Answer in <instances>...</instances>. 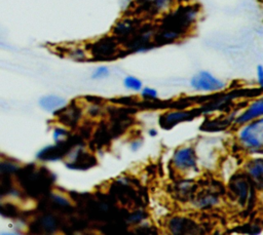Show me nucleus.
I'll use <instances>...</instances> for the list:
<instances>
[{
	"label": "nucleus",
	"mask_w": 263,
	"mask_h": 235,
	"mask_svg": "<svg viewBox=\"0 0 263 235\" xmlns=\"http://www.w3.org/2000/svg\"><path fill=\"white\" fill-rule=\"evenodd\" d=\"M23 193L32 198H41L49 192L54 177L45 167H37L35 164L18 166L14 173Z\"/></svg>",
	"instance_id": "f257e3e1"
},
{
	"label": "nucleus",
	"mask_w": 263,
	"mask_h": 235,
	"mask_svg": "<svg viewBox=\"0 0 263 235\" xmlns=\"http://www.w3.org/2000/svg\"><path fill=\"white\" fill-rule=\"evenodd\" d=\"M228 191L230 198L237 205L246 207L254 200L256 187L253 181L245 172H237L230 178Z\"/></svg>",
	"instance_id": "f03ea898"
},
{
	"label": "nucleus",
	"mask_w": 263,
	"mask_h": 235,
	"mask_svg": "<svg viewBox=\"0 0 263 235\" xmlns=\"http://www.w3.org/2000/svg\"><path fill=\"white\" fill-rule=\"evenodd\" d=\"M238 132V142L240 146L249 153H262L263 146V119L257 118L249 123L241 125Z\"/></svg>",
	"instance_id": "7ed1b4c3"
},
{
	"label": "nucleus",
	"mask_w": 263,
	"mask_h": 235,
	"mask_svg": "<svg viewBox=\"0 0 263 235\" xmlns=\"http://www.w3.org/2000/svg\"><path fill=\"white\" fill-rule=\"evenodd\" d=\"M86 50L95 61H110L123 53L122 46L114 36H105L97 39L87 45Z\"/></svg>",
	"instance_id": "20e7f679"
},
{
	"label": "nucleus",
	"mask_w": 263,
	"mask_h": 235,
	"mask_svg": "<svg viewBox=\"0 0 263 235\" xmlns=\"http://www.w3.org/2000/svg\"><path fill=\"white\" fill-rule=\"evenodd\" d=\"M178 0H133L135 12L145 17H153L163 15L175 6Z\"/></svg>",
	"instance_id": "39448f33"
},
{
	"label": "nucleus",
	"mask_w": 263,
	"mask_h": 235,
	"mask_svg": "<svg viewBox=\"0 0 263 235\" xmlns=\"http://www.w3.org/2000/svg\"><path fill=\"white\" fill-rule=\"evenodd\" d=\"M76 140L77 139H70V136L68 135L66 139L55 142L54 145H50L42 148L36 154V158L39 161H43V162L61 160L64 157L68 156L69 153L72 151V149L79 144Z\"/></svg>",
	"instance_id": "423d86ee"
},
{
	"label": "nucleus",
	"mask_w": 263,
	"mask_h": 235,
	"mask_svg": "<svg viewBox=\"0 0 263 235\" xmlns=\"http://www.w3.org/2000/svg\"><path fill=\"white\" fill-rule=\"evenodd\" d=\"M174 169L180 173L197 171V155L192 146L180 147L175 150L172 157Z\"/></svg>",
	"instance_id": "0eeeda50"
},
{
	"label": "nucleus",
	"mask_w": 263,
	"mask_h": 235,
	"mask_svg": "<svg viewBox=\"0 0 263 235\" xmlns=\"http://www.w3.org/2000/svg\"><path fill=\"white\" fill-rule=\"evenodd\" d=\"M70 160L65 162V165L74 170H86L97 165V158L93 154L86 151L83 146L77 145L68 155Z\"/></svg>",
	"instance_id": "6e6552de"
},
{
	"label": "nucleus",
	"mask_w": 263,
	"mask_h": 235,
	"mask_svg": "<svg viewBox=\"0 0 263 235\" xmlns=\"http://www.w3.org/2000/svg\"><path fill=\"white\" fill-rule=\"evenodd\" d=\"M190 85L198 91L217 92L226 87L224 81L215 77L208 71H199L190 80Z\"/></svg>",
	"instance_id": "1a4fd4ad"
},
{
	"label": "nucleus",
	"mask_w": 263,
	"mask_h": 235,
	"mask_svg": "<svg viewBox=\"0 0 263 235\" xmlns=\"http://www.w3.org/2000/svg\"><path fill=\"white\" fill-rule=\"evenodd\" d=\"M143 25L142 18L138 16H126L118 21L113 29L112 36H114L120 45L130 38Z\"/></svg>",
	"instance_id": "9d476101"
},
{
	"label": "nucleus",
	"mask_w": 263,
	"mask_h": 235,
	"mask_svg": "<svg viewBox=\"0 0 263 235\" xmlns=\"http://www.w3.org/2000/svg\"><path fill=\"white\" fill-rule=\"evenodd\" d=\"M192 204L198 209H210L215 207L220 202V193L217 191V187L209 186L204 187L200 192L194 193L191 198Z\"/></svg>",
	"instance_id": "9b49d317"
},
{
	"label": "nucleus",
	"mask_w": 263,
	"mask_h": 235,
	"mask_svg": "<svg viewBox=\"0 0 263 235\" xmlns=\"http://www.w3.org/2000/svg\"><path fill=\"white\" fill-rule=\"evenodd\" d=\"M59 228V219L49 211H43L29 224L31 233H53Z\"/></svg>",
	"instance_id": "f8f14e48"
},
{
	"label": "nucleus",
	"mask_w": 263,
	"mask_h": 235,
	"mask_svg": "<svg viewBox=\"0 0 263 235\" xmlns=\"http://www.w3.org/2000/svg\"><path fill=\"white\" fill-rule=\"evenodd\" d=\"M196 112V111H195ZM194 111H183V110H177V111H168L160 115L159 117V125L160 127L164 129H172L177 124L185 121L192 120L194 117H196L198 114Z\"/></svg>",
	"instance_id": "ddd939ff"
},
{
	"label": "nucleus",
	"mask_w": 263,
	"mask_h": 235,
	"mask_svg": "<svg viewBox=\"0 0 263 235\" xmlns=\"http://www.w3.org/2000/svg\"><path fill=\"white\" fill-rule=\"evenodd\" d=\"M167 229L173 234H192V233H200L198 229V225L191 219L176 216L168 220Z\"/></svg>",
	"instance_id": "4468645a"
},
{
	"label": "nucleus",
	"mask_w": 263,
	"mask_h": 235,
	"mask_svg": "<svg viewBox=\"0 0 263 235\" xmlns=\"http://www.w3.org/2000/svg\"><path fill=\"white\" fill-rule=\"evenodd\" d=\"M262 115H263V100L260 97L252 102L250 106L240 115L234 118L233 123L236 126H241L257 118L262 117Z\"/></svg>",
	"instance_id": "2eb2a0df"
},
{
	"label": "nucleus",
	"mask_w": 263,
	"mask_h": 235,
	"mask_svg": "<svg viewBox=\"0 0 263 235\" xmlns=\"http://www.w3.org/2000/svg\"><path fill=\"white\" fill-rule=\"evenodd\" d=\"M243 172L253 181L255 187L258 188L259 191L262 189L263 183V162L261 158H254L249 160L245 164Z\"/></svg>",
	"instance_id": "dca6fc26"
},
{
	"label": "nucleus",
	"mask_w": 263,
	"mask_h": 235,
	"mask_svg": "<svg viewBox=\"0 0 263 235\" xmlns=\"http://www.w3.org/2000/svg\"><path fill=\"white\" fill-rule=\"evenodd\" d=\"M54 113H58V118L60 122L67 126L75 125L76 122H78L80 117V109L76 106H64L60 110L55 111Z\"/></svg>",
	"instance_id": "f3484780"
},
{
	"label": "nucleus",
	"mask_w": 263,
	"mask_h": 235,
	"mask_svg": "<svg viewBox=\"0 0 263 235\" xmlns=\"http://www.w3.org/2000/svg\"><path fill=\"white\" fill-rule=\"evenodd\" d=\"M67 101L59 95H44L39 100V105L40 107L48 112H55L66 106Z\"/></svg>",
	"instance_id": "a211bd4d"
},
{
	"label": "nucleus",
	"mask_w": 263,
	"mask_h": 235,
	"mask_svg": "<svg viewBox=\"0 0 263 235\" xmlns=\"http://www.w3.org/2000/svg\"><path fill=\"white\" fill-rule=\"evenodd\" d=\"M0 216L6 219H11V220H17L21 218L22 212L18 209V207L10 202H0Z\"/></svg>",
	"instance_id": "6ab92c4d"
},
{
	"label": "nucleus",
	"mask_w": 263,
	"mask_h": 235,
	"mask_svg": "<svg viewBox=\"0 0 263 235\" xmlns=\"http://www.w3.org/2000/svg\"><path fill=\"white\" fill-rule=\"evenodd\" d=\"M67 56L77 62H84L88 60V52L86 48L82 47H71L67 50Z\"/></svg>",
	"instance_id": "aec40b11"
},
{
	"label": "nucleus",
	"mask_w": 263,
	"mask_h": 235,
	"mask_svg": "<svg viewBox=\"0 0 263 235\" xmlns=\"http://www.w3.org/2000/svg\"><path fill=\"white\" fill-rule=\"evenodd\" d=\"M123 85L127 89H132V90H135V91H140L143 87L142 81L139 78H137L135 76H132V75H128L123 79Z\"/></svg>",
	"instance_id": "412c9836"
},
{
	"label": "nucleus",
	"mask_w": 263,
	"mask_h": 235,
	"mask_svg": "<svg viewBox=\"0 0 263 235\" xmlns=\"http://www.w3.org/2000/svg\"><path fill=\"white\" fill-rule=\"evenodd\" d=\"M110 74V70L108 67L106 66H100L98 67L91 74V79L93 80H99V79H103V78H106L108 77Z\"/></svg>",
	"instance_id": "4be33fe9"
},
{
	"label": "nucleus",
	"mask_w": 263,
	"mask_h": 235,
	"mask_svg": "<svg viewBox=\"0 0 263 235\" xmlns=\"http://www.w3.org/2000/svg\"><path fill=\"white\" fill-rule=\"evenodd\" d=\"M141 95L142 97L148 100V101H153L156 100L158 96V92L156 89L152 88V87H142L141 89Z\"/></svg>",
	"instance_id": "5701e85b"
},
{
	"label": "nucleus",
	"mask_w": 263,
	"mask_h": 235,
	"mask_svg": "<svg viewBox=\"0 0 263 235\" xmlns=\"http://www.w3.org/2000/svg\"><path fill=\"white\" fill-rule=\"evenodd\" d=\"M145 217H146V214L143 210H136L126 220L130 224H138V223L142 222L145 219Z\"/></svg>",
	"instance_id": "b1692460"
},
{
	"label": "nucleus",
	"mask_w": 263,
	"mask_h": 235,
	"mask_svg": "<svg viewBox=\"0 0 263 235\" xmlns=\"http://www.w3.org/2000/svg\"><path fill=\"white\" fill-rule=\"evenodd\" d=\"M52 135H53V140L55 142H58L63 139H66L69 135V131H68V129H66L64 127H55L53 129Z\"/></svg>",
	"instance_id": "393cba45"
},
{
	"label": "nucleus",
	"mask_w": 263,
	"mask_h": 235,
	"mask_svg": "<svg viewBox=\"0 0 263 235\" xmlns=\"http://www.w3.org/2000/svg\"><path fill=\"white\" fill-rule=\"evenodd\" d=\"M257 76H258V83H259L260 87H262V85H263V67L261 65H259L257 67Z\"/></svg>",
	"instance_id": "a878e982"
},
{
	"label": "nucleus",
	"mask_w": 263,
	"mask_h": 235,
	"mask_svg": "<svg viewBox=\"0 0 263 235\" xmlns=\"http://www.w3.org/2000/svg\"><path fill=\"white\" fill-rule=\"evenodd\" d=\"M141 146H142V140H139V139L135 140L130 143V150L133 152H136L141 148Z\"/></svg>",
	"instance_id": "bb28decb"
},
{
	"label": "nucleus",
	"mask_w": 263,
	"mask_h": 235,
	"mask_svg": "<svg viewBox=\"0 0 263 235\" xmlns=\"http://www.w3.org/2000/svg\"><path fill=\"white\" fill-rule=\"evenodd\" d=\"M157 130L155 129V128H150L149 130H148V134L151 136V138H154V136H156L157 135Z\"/></svg>",
	"instance_id": "cd10ccee"
}]
</instances>
